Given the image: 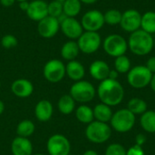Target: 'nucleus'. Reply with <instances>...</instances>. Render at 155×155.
Here are the masks:
<instances>
[{
  "label": "nucleus",
  "mask_w": 155,
  "mask_h": 155,
  "mask_svg": "<svg viewBox=\"0 0 155 155\" xmlns=\"http://www.w3.org/2000/svg\"><path fill=\"white\" fill-rule=\"evenodd\" d=\"M119 74H119L115 69H114V70H111V71H110L108 78L113 79V80H117V78H118Z\"/></svg>",
  "instance_id": "39"
},
{
  "label": "nucleus",
  "mask_w": 155,
  "mask_h": 155,
  "mask_svg": "<svg viewBox=\"0 0 155 155\" xmlns=\"http://www.w3.org/2000/svg\"><path fill=\"white\" fill-rule=\"evenodd\" d=\"M43 74L46 81L52 84L59 83L65 76V64L59 59H51L44 65Z\"/></svg>",
  "instance_id": "9"
},
{
  "label": "nucleus",
  "mask_w": 155,
  "mask_h": 155,
  "mask_svg": "<svg viewBox=\"0 0 155 155\" xmlns=\"http://www.w3.org/2000/svg\"><path fill=\"white\" fill-rule=\"evenodd\" d=\"M154 47H155V39H154Z\"/></svg>",
  "instance_id": "49"
},
{
  "label": "nucleus",
  "mask_w": 155,
  "mask_h": 155,
  "mask_svg": "<svg viewBox=\"0 0 155 155\" xmlns=\"http://www.w3.org/2000/svg\"><path fill=\"white\" fill-rule=\"evenodd\" d=\"M103 47L108 55L116 58L126 53L128 43L124 36L118 34H112L105 37L103 42Z\"/></svg>",
  "instance_id": "7"
},
{
  "label": "nucleus",
  "mask_w": 155,
  "mask_h": 155,
  "mask_svg": "<svg viewBox=\"0 0 155 155\" xmlns=\"http://www.w3.org/2000/svg\"><path fill=\"white\" fill-rule=\"evenodd\" d=\"M47 3L44 0H33L25 12L26 15L33 21L39 22L48 15Z\"/></svg>",
  "instance_id": "15"
},
{
  "label": "nucleus",
  "mask_w": 155,
  "mask_h": 155,
  "mask_svg": "<svg viewBox=\"0 0 155 155\" xmlns=\"http://www.w3.org/2000/svg\"><path fill=\"white\" fill-rule=\"evenodd\" d=\"M17 2H23V1H28V0H15Z\"/></svg>",
  "instance_id": "45"
},
{
  "label": "nucleus",
  "mask_w": 155,
  "mask_h": 155,
  "mask_svg": "<svg viewBox=\"0 0 155 155\" xmlns=\"http://www.w3.org/2000/svg\"><path fill=\"white\" fill-rule=\"evenodd\" d=\"M153 73L145 65H136L127 73V82L134 89H143L150 85Z\"/></svg>",
  "instance_id": "6"
},
{
  "label": "nucleus",
  "mask_w": 155,
  "mask_h": 155,
  "mask_svg": "<svg viewBox=\"0 0 155 155\" xmlns=\"http://www.w3.org/2000/svg\"><path fill=\"white\" fill-rule=\"evenodd\" d=\"M104 24V14L96 9L85 12L81 19V25L84 30L89 32H98Z\"/></svg>",
  "instance_id": "11"
},
{
  "label": "nucleus",
  "mask_w": 155,
  "mask_h": 155,
  "mask_svg": "<svg viewBox=\"0 0 155 155\" xmlns=\"http://www.w3.org/2000/svg\"><path fill=\"white\" fill-rule=\"evenodd\" d=\"M69 94L74 100L80 104H87L94 100L96 95V89L88 81L81 80L74 82L70 87Z\"/></svg>",
  "instance_id": "5"
},
{
  "label": "nucleus",
  "mask_w": 155,
  "mask_h": 155,
  "mask_svg": "<svg viewBox=\"0 0 155 155\" xmlns=\"http://www.w3.org/2000/svg\"><path fill=\"white\" fill-rule=\"evenodd\" d=\"M80 53L79 46L77 42L74 40H69L65 42L61 48V56L65 61H73L75 60Z\"/></svg>",
  "instance_id": "21"
},
{
  "label": "nucleus",
  "mask_w": 155,
  "mask_h": 155,
  "mask_svg": "<svg viewBox=\"0 0 155 155\" xmlns=\"http://www.w3.org/2000/svg\"><path fill=\"white\" fill-rule=\"evenodd\" d=\"M127 109L130 112H132L134 115H142L148 110V105L143 99L134 97L131 100H129Z\"/></svg>",
  "instance_id": "27"
},
{
  "label": "nucleus",
  "mask_w": 155,
  "mask_h": 155,
  "mask_svg": "<svg viewBox=\"0 0 155 155\" xmlns=\"http://www.w3.org/2000/svg\"><path fill=\"white\" fill-rule=\"evenodd\" d=\"M135 115L127 108H123L113 114L110 121L111 128L120 134L130 132L135 124Z\"/></svg>",
  "instance_id": "4"
},
{
  "label": "nucleus",
  "mask_w": 155,
  "mask_h": 155,
  "mask_svg": "<svg viewBox=\"0 0 155 155\" xmlns=\"http://www.w3.org/2000/svg\"><path fill=\"white\" fill-rule=\"evenodd\" d=\"M94 111V117L95 121L102 122V123H109L113 116V111L111 106L100 103L94 106L93 109Z\"/></svg>",
  "instance_id": "22"
},
{
  "label": "nucleus",
  "mask_w": 155,
  "mask_h": 155,
  "mask_svg": "<svg viewBox=\"0 0 155 155\" xmlns=\"http://www.w3.org/2000/svg\"><path fill=\"white\" fill-rule=\"evenodd\" d=\"M13 155H33V144L28 138L16 136L11 143Z\"/></svg>",
  "instance_id": "17"
},
{
  "label": "nucleus",
  "mask_w": 155,
  "mask_h": 155,
  "mask_svg": "<svg viewBox=\"0 0 155 155\" xmlns=\"http://www.w3.org/2000/svg\"><path fill=\"white\" fill-rule=\"evenodd\" d=\"M35 131V124L30 120H23L16 126V134L17 136L29 138L34 134Z\"/></svg>",
  "instance_id": "28"
},
{
  "label": "nucleus",
  "mask_w": 155,
  "mask_h": 155,
  "mask_svg": "<svg viewBox=\"0 0 155 155\" xmlns=\"http://www.w3.org/2000/svg\"><path fill=\"white\" fill-rule=\"evenodd\" d=\"M0 88H1V81H0Z\"/></svg>",
  "instance_id": "48"
},
{
  "label": "nucleus",
  "mask_w": 155,
  "mask_h": 155,
  "mask_svg": "<svg viewBox=\"0 0 155 155\" xmlns=\"http://www.w3.org/2000/svg\"><path fill=\"white\" fill-rule=\"evenodd\" d=\"M82 10V2L80 0H65L63 2V12L67 17L77 16Z\"/></svg>",
  "instance_id": "26"
},
{
  "label": "nucleus",
  "mask_w": 155,
  "mask_h": 155,
  "mask_svg": "<svg viewBox=\"0 0 155 155\" xmlns=\"http://www.w3.org/2000/svg\"><path fill=\"white\" fill-rule=\"evenodd\" d=\"M112 135V128L106 123L93 121L87 124L85 129V136L87 140L95 144L106 143Z\"/></svg>",
  "instance_id": "3"
},
{
  "label": "nucleus",
  "mask_w": 155,
  "mask_h": 155,
  "mask_svg": "<svg viewBox=\"0 0 155 155\" xmlns=\"http://www.w3.org/2000/svg\"><path fill=\"white\" fill-rule=\"evenodd\" d=\"M101 103L109 106H117L124 98V86L118 80L107 78L102 81L96 90Z\"/></svg>",
  "instance_id": "1"
},
{
  "label": "nucleus",
  "mask_w": 155,
  "mask_h": 155,
  "mask_svg": "<svg viewBox=\"0 0 155 155\" xmlns=\"http://www.w3.org/2000/svg\"><path fill=\"white\" fill-rule=\"evenodd\" d=\"M33 155H45V154H43V153H35V154H33Z\"/></svg>",
  "instance_id": "47"
},
{
  "label": "nucleus",
  "mask_w": 155,
  "mask_h": 155,
  "mask_svg": "<svg viewBox=\"0 0 155 155\" xmlns=\"http://www.w3.org/2000/svg\"><path fill=\"white\" fill-rule=\"evenodd\" d=\"M131 61L125 54L118 56L114 61V69L119 74H127L131 70Z\"/></svg>",
  "instance_id": "30"
},
{
  "label": "nucleus",
  "mask_w": 155,
  "mask_h": 155,
  "mask_svg": "<svg viewBox=\"0 0 155 155\" xmlns=\"http://www.w3.org/2000/svg\"><path fill=\"white\" fill-rule=\"evenodd\" d=\"M65 75H67L68 78L72 81H81L85 75L84 66L79 61H69L65 64Z\"/></svg>",
  "instance_id": "20"
},
{
  "label": "nucleus",
  "mask_w": 155,
  "mask_h": 155,
  "mask_svg": "<svg viewBox=\"0 0 155 155\" xmlns=\"http://www.w3.org/2000/svg\"><path fill=\"white\" fill-rule=\"evenodd\" d=\"M15 0H0V4L4 7H11L15 4Z\"/></svg>",
  "instance_id": "38"
},
{
  "label": "nucleus",
  "mask_w": 155,
  "mask_h": 155,
  "mask_svg": "<svg viewBox=\"0 0 155 155\" xmlns=\"http://www.w3.org/2000/svg\"><path fill=\"white\" fill-rule=\"evenodd\" d=\"M146 141H147V138L144 134H138L135 136V144L136 145L143 147V145L146 143Z\"/></svg>",
  "instance_id": "36"
},
{
  "label": "nucleus",
  "mask_w": 155,
  "mask_h": 155,
  "mask_svg": "<svg viewBox=\"0 0 155 155\" xmlns=\"http://www.w3.org/2000/svg\"><path fill=\"white\" fill-rule=\"evenodd\" d=\"M127 43L129 50L138 56L147 55L154 47V39L153 35L142 29L131 33Z\"/></svg>",
  "instance_id": "2"
},
{
  "label": "nucleus",
  "mask_w": 155,
  "mask_h": 155,
  "mask_svg": "<svg viewBox=\"0 0 155 155\" xmlns=\"http://www.w3.org/2000/svg\"><path fill=\"white\" fill-rule=\"evenodd\" d=\"M55 1H58V2H61V3H63L64 1H65V0H55Z\"/></svg>",
  "instance_id": "46"
},
{
  "label": "nucleus",
  "mask_w": 155,
  "mask_h": 155,
  "mask_svg": "<svg viewBox=\"0 0 155 155\" xmlns=\"http://www.w3.org/2000/svg\"><path fill=\"white\" fill-rule=\"evenodd\" d=\"M29 6V1H23V2H19V8L22 11L26 12L27 8Z\"/></svg>",
  "instance_id": "40"
},
{
  "label": "nucleus",
  "mask_w": 155,
  "mask_h": 155,
  "mask_svg": "<svg viewBox=\"0 0 155 155\" xmlns=\"http://www.w3.org/2000/svg\"><path fill=\"white\" fill-rule=\"evenodd\" d=\"M145 66H146L153 74H155V56H152V57H150V58L147 60Z\"/></svg>",
  "instance_id": "37"
},
{
  "label": "nucleus",
  "mask_w": 155,
  "mask_h": 155,
  "mask_svg": "<svg viewBox=\"0 0 155 155\" xmlns=\"http://www.w3.org/2000/svg\"><path fill=\"white\" fill-rule=\"evenodd\" d=\"M60 22V30L62 33L70 40H77L81 35L84 33V28L81 25V22L78 21L75 17H64Z\"/></svg>",
  "instance_id": "12"
},
{
  "label": "nucleus",
  "mask_w": 155,
  "mask_h": 155,
  "mask_svg": "<svg viewBox=\"0 0 155 155\" xmlns=\"http://www.w3.org/2000/svg\"><path fill=\"white\" fill-rule=\"evenodd\" d=\"M75 117L80 123L84 124H89L90 123L94 121V111L90 106L86 104H81L76 108Z\"/></svg>",
  "instance_id": "25"
},
{
  "label": "nucleus",
  "mask_w": 155,
  "mask_h": 155,
  "mask_svg": "<svg viewBox=\"0 0 155 155\" xmlns=\"http://www.w3.org/2000/svg\"><path fill=\"white\" fill-rule=\"evenodd\" d=\"M46 150L48 155H70L71 143L64 135L55 134L48 138Z\"/></svg>",
  "instance_id": "10"
},
{
  "label": "nucleus",
  "mask_w": 155,
  "mask_h": 155,
  "mask_svg": "<svg viewBox=\"0 0 155 155\" xmlns=\"http://www.w3.org/2000/svg\"><path fill=\"white\" fill-rule=\"evenodd\" d=\"M5 112V104L3 101L0 100V115Z\"/></svg>",
  "instance_id": "44"
},
{
  "label": "nucleus",
  "mask_w": 155,
  "mask_h": 155,
  "mask_svg": "<svg viewBox=\"0 0 155 155\" xmlns=\"http://www.w3.org/2000/svg\"><path fill=\"white\" fill-rule=\"evenodd\" d=\"M150 86H151V89L155 93V74H153V76L150 82Z\"/></svg>",
  "instance_id": "41"
},
{
  "label": "nucleus",
  "mask_w": 155,
  "mask_h": 155,
  "mask_svg": "<svg viewBox=\"0 0 155 155\" xmlns=\"http://www.w3.org/2000/svg\"><path fill=\"white\" fill-rule=\"evenodd\" d=\"M48 9V15L52 17H55L59 20V17L64 15L63 12V3L53 0L52 2L48 3L47 5Z\"/></svg>",
  "instance_id": "32"
},
{
  "label": "nucleus",
  "mask_w": 155,
  "mask_h": 155,
  "mask_svg": "<svg viewBox=\"0 0 155 155\" xmlns=\"http://www.w3.org/2000/svg\"><path fill=\"white\" fill-rule=\"evenodd\" d=\"M111 69L108 64L103 60L94 61L89 67V73L91 76L97 81H104L108 78Z\"/></svg>",
  "instance_id": "18"
},
{
  "label": "nucleus",
  "mask_w": 155,
  "mask_h": 155,
  "mask_svg": "<svg viewBox=\"0 0 155 155\" xmlns=\"http://www.w3.org/2000/svg\"><path fill=\"white\" fill-rule=\"evenodd\" d=\"M11 92L18 98H27L33 94L34 85L31 81L25 78H19L12 83Z\"/></svg>",
  "instance_id": "16"
},
{
  "label": "nucleus",
  "mask_w": 155,
  "mask_h": 155,
  "mask_svg": "<svg viewBox=\"0 0 155 155\" xmlns=\"http://www.w3.org/2000/svg\"><path fill=\"white\" fill-rule=\"evenodd\" d=\"M76 42L80 52L91 54L98 51L102 45V38L98 32L84 31Z\"/></svg>",
  "instance_id": "8"
},
{
  "label": "nucleus",
  "mask_w": 155,
  "mask_h": 155,
  "mask_svg": "<svg viewBox=\"0 0 155 155\" xmlns=\"http://www.w3.org/2000/svg\"><path fill=\"white\" fill-rule=\"evenodd\" d=\"M142 15L135 9H128L122 14L120 25L122 29L128 33H134L141 29Z\"/></svg>",
  "instance_id": "13"
},
{
  "label": "nucleus",
  "mask_w": 155,
  "mask_h": 155,
  "mask_svg": "<svg viewBox=\"0 0 155 155\" xmlns=\"http://www.w3.org/2000/svg\"><path fill=\"white\" fill-rule=\"evenodd\" d=\"M126 155H144V151L142 146L134 144L126 151Z\"/></svg>",
  "instance_id": "35"
},
{
  "label": "nucleus",
  "mask_w": 155,
  "mask_h": 155,
  "mask_svg": "<svg viewBox=\"0 0 155 155\" xmlns=\"http://www.w3.org/2000/svg\"><path fill=\"white\" fill-rule=\"evenodd\" d=\"M75 101L74 98L68 94H64L60 97L57 103V107L59 112L62 114L64 115H69L73 112H74L75 109Z\"/></svg>",
  "instance_id": "23"
},
{
  "label": "nucleus",
  "mask_w": 155,
  "mask_h": 155,
  "mask_svg": "<svg viewBox=\"0 0 155 155\" xmlns=\"http://www.w3.org/2000/svg\"><path fill=\"white\" fill-rule=\"evenodd\" d=\"M140 124L143 130L149 134L155 133V112L153 110H147L141 115Z\"/></svg>",
  "instance_id": "24"
},
{
  "label": "nucleus",
  "mask_w": 155,
  "mask_h": 155,
  "mask_svg": "<svg viewBox=\"0 0 155 155\" xmlns=\"http://www.w3.org/2000/svg\"><path fill=\"white\" fill-rule=\"evenodd\" d=\"M60 30V22L57 18L47 15L38 22L37 32L39 35L45 39L54 37Z\"/></svg>",
  "instance_id": "14"
},
{
  "label": "nucleus",
  "mask_w": 155,
  "mask_h": 155,
  "mask_svg": "<svg viewBox=\"0 0 155 155\" xmlns=\"http://www.w3.org/2000/svg\"><path fill=\"white\" fill-rule=\"evenodd\" d=\"M126 151L120 143H111L105 150V155H126Z\"/></svg>",
  "instance_id": "33"
},
{
  "label": "nucleus",
  "mask_w": 155,
  "mask_h": 155,
  "mask_svg": "<svg viewBox=\"0 0 155 155\" xmlns=\"http://www.w3.org/2000/svg\"><path fill=\"white\" fill-rule=\"evenodd\" d=\"M17 44H18L17 38L15 35H11V34L5 35L1 38V45L5 49L14 48V47H15L17 45Z\"/></svg>",
  "instance_id": "34"
},
{
  "label": "nucleus",
  "mask_w": 155,
  "mask_h": 155,
  "mask_svg": "<svg viewBox=\"0 0 155 155\" xmlns=\"http://www.w3.org/2000/svg\"><path fill=\"white\" fill-rule=\"evenodd\" d=\"M141 29L153 35L155 34V12L148 11L142 15Z\"/></svg>",
  "instance_id": "29"
},
{
  "label": "nucleus",
  "mask_w": 155,
  "mask_h": 155,
  "mask_svg": "<svg viewBox=\"0 0 155 155\" xmlns=\"http://www.w3.org/2000/svg\"><path fill=\"white\" fill-rule=\"evenodd\" d=\"M122 14L117 9H110L104 14V23L110 25H120L122 19Z\"/></svg>",
  "instance_id": "31"
},
{
  "label": "nucleus",
  "mask_w": 155,
  "mask_h": 155,
  "mask_svg": "<svg viewBox=\"0 0 155 155\" xmlns=\"http://www.w3.org/2000/svg\"><path fill=\"white\" fill-rule=\"evenodd\" d=\"M54 114V107L50 101L41 100L35 107V116L39 122H48Z\"/></svg>",
  "instance_id": "19"
},
{
  "label": "nucleus",
  "mask_w": 155,
  "mask_h": 155,
  "mask_svg": "<svg viewBox=\"0 0 155 155\" xmlns=\"http://www.w3.org/2000/svg\"><path fill=\"white\" fill-rule=\"evenodd\" d=\"M82 2V4H86V5H92V4H94L96 3L98 0H80Z\"/></svg>",
  "instance_id": "43"
},
{
  "label": "nucleus",
  "mask_w": 155,
  "mask_h": 155,
  "mask_svg": "<svg viewBox=\"0 0 155 155\" xmlns=\"http://www.w3.org/2000/svg\"><path fill=\"white\" fill-rule=\"evenodd\" d=\"M83 155H99L98 154V153L97 152H95L94 150H87V151H85Z\"/></svg>",
  "instance_id": "42"
}]
</instances>
